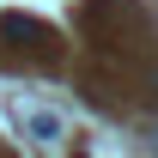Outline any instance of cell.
Wrapping results in <instances>:
<instances>
[{
    "label": "cell",
    "mask_w": 158,
    "mask_h": 158,
    "mask_svg": "<svg viewBox=\"0 0 158 158\" xmlns=\"http://www.w3.org/2000/svg\"><path fill=\"white\" fill-rule=\"evenodd\" d=\"M19 122L43 140V146H55V140H61V116H49V110H19Z\"/></svg>",
    "instance_id": "1"
},
{
    "label": "cell",
    "mask_w": 158,
    "mask_h": 158,
    "mask_svg": "<svg viewBox=\"0 0 158 158\" xmlns=\"http://www.w3.org/2000/svg\"><path fill=\"white\" fill-rule=\"evenodd\" d=\"M0 37H6V43H37L43 24H31V19H19V12H12V19H0Z\"/></svg>",
    "instance_id": "2"
},
{
    "label": "cell",
    "mask_w": 158,
    "mask_h": 158,
    "mask_svg": "<svg viewBox=\"0 0 158 158\" xmlns=\"http://www.w3.org/2000/svg\"><path fill=\"white\" fill-rule=\"evenodd\" d=\"M152 98H158V79H152Z\"/></svg>",
    "instance_id": "3"
}]
</instances>
